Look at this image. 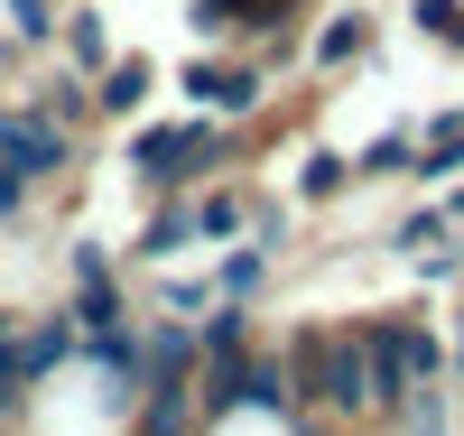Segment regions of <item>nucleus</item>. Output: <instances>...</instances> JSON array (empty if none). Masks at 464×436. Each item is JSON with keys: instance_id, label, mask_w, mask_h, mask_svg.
<instances>
[{"instance_id": "nucleus-1", "label": "nucleus", "mask_w": 464, "mask_h": 436, "mask_svg": "<svg viewBox=\"0 0 464 436\" xmlns=\"http://www.w3.org/2000/svg\"><path fill=\"white\" fill-rule=\"evenodd\" d=\"M232 158H242V131L214 121V111L140 121V131H130V177H140V195H186V186H205V177H232Z\"/></svg>"}, {"instance_id": "nucleus-2", "label": "nucleus", "mask_w": 464, "mask_h": 436, "mask_svg": "<svg viewBox=\"0 0 464 436\" xmlns=\"http://www.w3.org/2000/svg\"><path fill=\"white\" fill-rule=\"evenodd\" d=\"M279 363H288L306 409H325L334 427H372V372H362V334L353 325H297L279 344Z\"/></svg>"}, {"instance_id": "nucleus-3", "label": "nucleus", "mask_w": 464, "mask_h": 436, "mask_svg": "<svg viewBox=\"0 0 464 436\" xmlns=\"http://www.w3.org/2000/svg\"><path fill=\"white\" fill-rule=\"evenodd\" d=\"M177 93H186V111H214V121L251 131L260 111H269V65L251 47H205V56L177 65Z\"/></svg>"}, {"instance_id": "nucleus-4", "label": "nucleus", "mask_w": 464, "mask_h": 436, "mask_svg": "<svg viewBox=\"0 0 464 436\" xmlns=\"http://www.w3.org/2000/svg\"><path fill=\"white\" fill-rule=\"evenodd\" d=\"M0 168H19L28 186H56V177L84 168V131H65L28 102H0Z\"/></svg>"}, {"instance_id": "nucleus-5", "label": "nucleus", "mask_w": 464, "mask_h": 436, "mask_svg": "<svg viewBox=\"0 0 464 436\" xmlns=\"http://www.w3.org/2000/svg\"><path fill=\"white\" fill-rule=\"evenodd\" d=\"M186 28L205 47H269V37H297L306 28V0H186Z\"/></svg>"}, {"instance_id": "nucleus-6", "label": "nucleus", "mask_w": 464, "mask_h": 436, "mask_svg": "<svg viewBox=\"0 0 464 436\" xmlns=\"http://www.w3.org/2000/svg\"><path fill=\"white\" fill-rule=\"evenodd\" d=\"M84 84H93V121H130V111H149V93H159V56H140V47L102 56Z\"/></svg>"}, {"instance_id": "nucleus-7", "label": "nucleus", "mask_w": 464, "mask_h": 436, "mask_svg": "<svg viewBox=\"0 0 464 436\" xmlns=\"http://www.w3.org/2000/svg\"><path fill=\"white\" fill-rule=\"evenodd\" d=\"M372 47H381V19H372V10H334V19H316V28H306V56H316L325 74L362 65Z\"/></svg>"}, {"instance_id": "nucleus-8", "label": "nucleus", "mask_w": 464, "mask_h": 436, "mask_svg": "<svg viewBox=\"0 0 464 436\" xmlns=\"http://www.w3.org/2000/svg\"><path fill=\"white\" fill-rule=\"evenodd\" d=\"M177 251H196V205H186V195H159V205H149V223L130 232V260L159 269V260H177Z\"/></svg>"}, {"instance_id": "nucleus-9", "label": "nucleus", "mask_w": 464, "mask_h": 436, "mask_svg": "<svg viewBox=\"0 0 464 436\" xmlns=\"http://www.w3.org/2000/svg\"><path fill=\"white\" fill-rule=\"evenodd\" d=\"M205 279H214V297H269V279H279V251H260V242H223V260L205 269Z\"/></svg>"}, {"instance_id": "nucleus-10", "label": "nucleus", "mask_w": 464, "mask_h": 436, "mask_svg": "<svg viewBox=\"0 0 464 436\" xmlns=\"http://www.w3.org/2000/svg\"><path fill=\"white\" fill-rule=\"evenodd\" d=\"M242 344H260V306H251V297H214V306L196 315V363L242 353Z\"/></svg>"}, {"instance_id": "nucleus-11", "label": "nucleus", "mask_w": 464, "mask_h": 436, "mask_svg": "<svg viewBox=\"0 0 464 436\" xmlns=\"http://www.w3.org/2000/svg\"><path fill=\"white\" fill-rule=\"evenodd\" d=\"M28 111H47V121H65V131H93V84L74 65H56V74H37V84L19 93Z\"/></svg>"}, {"instance_id": "nucleus-12", "label": "nucleus", "mask_w": 464, "mask_h": 436, "mask_svg": "<svg viewBox=\"0 0 464 436\" xmlns=\"http://www.w3.org/2000/svg\"><path fill=\"white\" fill-rule=\"evenodd\" d=\"M186 205H196V242H242V214H251V195L232 186V177H205V186H186Z\"/></svg>"}, {"instance_id": "nucleus-13", "label": "nucleus", "mask_w": 464, "mask_h": 436, "mask_svg": "<svg viewBox=\"0 0 464 436\" xmlns=\"http://www.w3.org/2000/svg\"><path fill=\"white\" fill-rule=\"evenodd\" d=\"M56 56H65L74 74H93V65L111 56V28H102V10H56Z\"/></svg>"}, {"instance_id": "nucleus-14", "label": "nucleus", "mask_w": 464, "mask_h": 436, "mask_svg": "<svg viewBox=\"0 0 464 436\" xmlns=\"http://www.w3.org/2000/svg\"><path fill=\"white\" fill-rule=\"evenodd\" d=\"M343 186H353V158H343V149H316V158L297 168V195H306V205H334Z\"/></svg>"}, {"instance_id": "nucleus-15", "label": "nucleus", "mask_w": 464, "mask_h": 436, "mask_svg": "<svg viewBox=\"0 0 464 436\" xmlns=\"http://www.w3.org/2000/svg\"><path fill=\"white\" fill-rule=\"evenodd\" d=\"M409 149H418V131H381V140L353 158V177H372V186H381V177H409Z\"/></svg>"}, {"instance_id": "nucleus-16", "label": "nucleus", "mask_w": 464, "mask_h": 436, "mask_svg": "<svg viewBox=\"0 0 464 436\" xmlns=\"http://www.w3.org/2000/svg\"><path fill=\"white\" fill-rule=\"evenodd\" d=\"M446 232H455V214H446V205H418V214H400V223H391V251H428V242H446Z\"/></svg>"}, {"instance_id": "nucleus-17", "label": "nucleus", "mask_w": 464, "mask_h": 436, "mask_svg": "<svg viewBox=\"0 0 464 436\" xmlns=\"http://www.w3.org/2000/svg\"><path fill=\"white\" fill-rule=\"evenodd\" d=\"M409 269H418V279H428V288H446V279H464V242L446 232V242H428V251H409Z\"/></svg>"}, {"instance_id": "nucleus-18", "label": "nucleus", "mask_w": 464, "mask_h": 436, "mask_svg": "<svg viewBox=\"0 0 464 436\" xmlns=\"http://www.w3.org/2000/svg\"><path fill=\"white\" fill-rule=\"evenodd\" d=\"M205 306H214V279H159V315H186V325H196Z\"/></svg>"}, {"instance_id": "nucleus-19", "label": "nucleus", "mask_w": 464, "mask_h": 436, "mask_svg": "<svg viewBox=\"0 0 464 436\" xmlns=\"http://www.w3.org/2000/svg\"><path fill=\"white\" fill-rule=\"evenodd\" d=\"M10 28L19 47H56V0H10Z\"/></svg>"}, {"instance_id": "nucleus-20", "label": "nucleus", "mask_w": 464, "mask_h": 436, "mask_svg": "<svg viewBox=\"0 0 464 436\" xmlns=\"http://www.w3.org/2000/svg\"><path fill=\"white\" fill-rule=\"evenodd\" d=\"M28 195H37V186H28L19 168H0V223H19V214H28Z\"/></svg>"}, {"instance_id": "nucleus-21", "label": "nucleus", "mask_w": 464, "mask_h": 436, "mask_svg": "<svg viewBox=\"0 0 464 436\" xmlns=\"http://www.w3.org/2000/svg\"><path fill=\"white\" fill-rule=\"evenodd\" d=\"M455 10H464V0H409V19H418V37H437V28H446Z\"/></svg>"}, {"instance_id": "nucleus-22", "label": "nucleus", "mask_w": 464, "mask_h": 436, "mask_svg": "<svg viewBox=\"0 0 464 436\" xmlns=\"http://www.w3.org/2000/svg\"><path fill=\"white\" fill-rule=\"evenodd\" d=\"M279 436H343V427H334V418H325V409H297V418H288V427H279Z\"/></svg>"}, {"instance_id": "nucleus-23", "label": "nucleus", "mask_w": 464, "mask_h": 436, "mask_svg": "<svg viewBox=\"0 0 464 436\" xmlns=\"http://www.w3.org/2000/svg\"><path fill=\"white\" fill-rule=\"evenodd\" d=\"M446 372L464 381V306H455V334H446Z\"/></svg>"}, {"instance_id": "nucleus-24", "label": "nucleus", "mask_w": 464, "mask_h": 436, "mask_svg": "<svg viewBox=\"0 0 464 436\" xmlns=\"http://www.w3.org/2000/svg\"><path fill=\"white\" fill-rule=\"evenodd\" d=\"M437 47H455V56H464V10H455V19L437 28Z\"/></svg>"}, {"instance_id": "nucleus-25", "label": "nucleus", "mask_w": 464, "mask_h": 436, "mask_svg": "<svg viewBox=\"0 0 464 436\" xmlns=\"http://www.w3.org/2000/svg\"><path fill=\"white\" fill-rule=\"evenodd\" d=\"M437 205H446V214H455V223H464V186H455V177H446V195H437Z\"/></svg>"}]
</instances>
